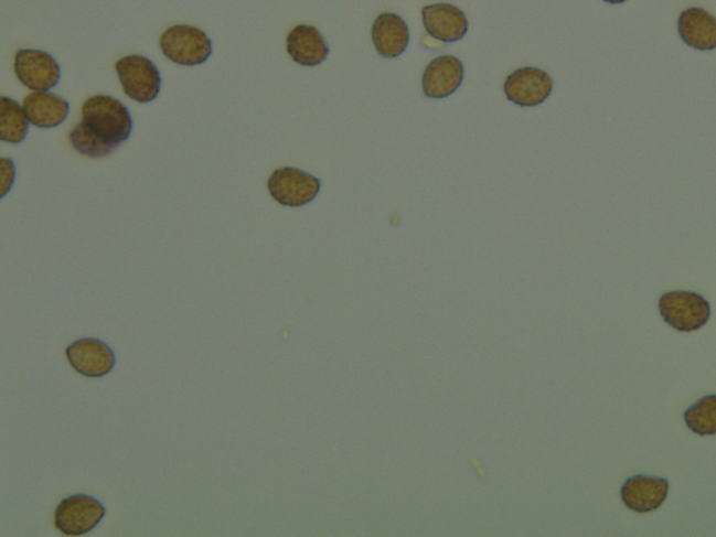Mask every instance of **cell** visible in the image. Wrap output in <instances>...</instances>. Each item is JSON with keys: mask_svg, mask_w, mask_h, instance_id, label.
<instances>
[{"mask_svg": "<svg viewBox=\"0 0 716 537\" xmlns=\"http://www.w3.org/2000/svg\"><path fill=\"white\" fill-rule=\"evenodd\" d=\"M82 114L83 122L111 142H127L132 133V115L121 101L111 96L88 98L83 104Z\"/></svg>", "mask_w": 716, "mask_h": 537, "instance_id": "cell-1", "label": "cell"}, {"mask_svg": "<svg viewBox=\"0 0 716 537\" xmlns=\"http://www.w3.org/2000/svg\"><path fill=\"white\" fill-rule=\"evenodd\" d=\"M160 49L171 62L182 66L205 64L212 56L213 44L205 31L193 25H172L160 36Z\"/></svg>", "mask_w": 716, "mask_h": 537, "instance_id": "cell-2", "label": "cell"}, {"mask_svg": "<svg viewBox=\"0 0 716 537\" xmlns=\"http://www.w3.org/2000/svg\"><path fill=\"white\" fill-rule=\"evenodd\" d=\"M663 321L678 332H694L709 321V302L692 291H669L661 297Z\"/></svg>", "mask_w": 716, "mask_h": 537, "instance_id": "cell-3", "label": "cell"}, {"mask_svg": "<svg viewBox=\"0 0 716 537\" xmlns=\"http://www.w3.org/2000/svg\"><path fill=\"white\" fill-rule=\"evenodd\" d=\"M125 94L133 101H154L161 90V75L157 66L142 55L122 57L115 65Z\"/></svg>", "mask_w": 716, "mask_h": 537, "instance_id": "cell-4", "label": "cell"}, {"mask_svg": "<svg viewBox=\"0 0 716 537\" xmlns=\"http://www.w3.org/2000/svg\"><path fill=\"white\" fill-rule=\"evenodd\" d=\"M106 513V507L90 495H72L57 505L55 526L65 536L86 535L101 523Z\"/></svg>", "mask_w": 716, "mask_h": 537, "instance_id": "cell-5", "label": "cell"}, {"mask_svg": "<svg viewBox=\"0 0 716 537\" xmlns=\"http://www.w3.org/2000/svg\"><path fill=\"white\" fill-rule=\"evenodd\" d=\"M268 190L270 196L280 205L301 207L320 194L321 181L306 171L285 167L270 175Z\"/></svg>", "mask_w": 716, "mask_h": 537, "instance_id": "cell-6", "label": "cell"}, {"mask_svg": "<svg viewBox=\"0 0 716 537\" xmlns=\"http://www.w3.org/2000/svg\"><path fill=\"white\" fill-rule=\"evenodd\" d=\"M14 73L30 90L46 92L61 80V66L49 52L20 50L14 57Z\"/></svg>", "mask_w": 716, "mask_h": 537, "instance_id": "cell-7", "label": "cell"}, {"mask_svg": "<svg viewBox=\"0 0 716 537\" xmlns=\"http://www.w3.org/2000/svg\"><path fill=\"white\" fill-rule=\"evenodd\" d=\"M504 92L506 98L516 106L536 107L551 97L553 79L537 67H521L506 77Z\"/></svg>", "mask_w": 716, "mask_h": 537, "instance_id": "cell-8", "label": "cell"}, {"mask_svg": "<svg viewBox=\"0 0 716 537\" xmlns=\"http://www.w3.org/2000/svg\"><path fill=\"white\" fill-rule=\"evenodd\" d=\"M66 357L76 373L87 378H101L113 372L117 357L107 343L87 337L72 343Z\"/></svg>", "mask_w": 716, "mask_h": 537, "instance_id": "cell-9", "label": "cell"}, {"mask_svg": "<svg viewBox=\"0 0 716 537\" xmlns=\"http://www.w3.org/2000/svg\"><path fill=\"white\" fill-rule=\"evenodd\" d=\"M464 79V67L461 60L452 55L437 56L423 73V93L432 100L452 96Z\"/></svg>", "mask_w": 716, "mask_h": 537, "instance_id": "cell-10", "label": "cell"}, {"mask_svg": "<svg viewBox=\"0 0 716 537\" xmlns=\"http://www.w3.org/2000/svg\"><path fill=\"white\" fill-rule=\"evenodd\" d=\"M421 14L427 33L441 43H457L468 33L467 15L451 3L430 4L423 9Z\"/></svg>", "mask_w": 716, "mask_h": 537, "instance_id": "cell-11", "label": "cell"}, {"mask_svg": "<svg viewBox=\"0 0 716 537\" xmlns=\"http://www.w3.org/2000/svg\"><path fill=\"white\" fill-rule=\"evenodd\" d=\"M669 482L666 479L639 474L629 479L621 488V498L627 508L635 513H651L661 507L667 498Z\"/></svg>", "mask_w": 716, "mask_h": 537, "instance_id": "cell-12", "label": "cell"}, {"mask_svg": "<svg viewBox=\"0 0 716 537\" xmlns=\"http://www.w3.org/2000/svg\"><path fill=\"white\" fill-rule=\"evenodd\" d=\"M371 35H373L376 52L386 60H394V57L405 54L409 46V25L395 13L380 14L375 19Z\"/></svg>", "mask_w": 716, "mask_h": 537, "instance_id": "cell-13", "label": "cell"}, {"mask_svg": "<svg viewBox=\"0 0 716 537\" xmlns=\"http://www.w3.org/2000/svg\"><path fill=\"white\" fill-rule=\"evenodd\" d=\"M287 52L296 64L313 67L328 60L329 45L320 30L300 24L287 35Z\"/></svg>", "mask_w": 716, "mask_h": 537, "instance_id": "cell-14", "label": "cell"}, {"mask_svg": "<svg viewBox=\"0 0 716 537\" xmlns=\"http://www.w3.org/2000/svg\"><path fill=\"white\" fill-rule=\"evenodd\" d=\"M678 35L688 46L698 51L716 50V19L702 8L684 10L678 18Z\"/></svg>", "mask_w": 716, "mask_h": 537, "instance_id": "cell-15", "label": "cell"}, {"mask_svg": "<svg viewBox=\"0 0 716 537\" xmlns=\"http://www.w3.org/2000/svg\"><path fill=\"white\" fill-rule=\"evenodd\" d=\"M23 108L36 128H56L70 115V103L50 92H35L24 98Z\"/></svg>", "mask_w": 716, "mask_h": 537, "instance_id": "cell-16", "label": "cell"}, {"mask_svg": "<svg viewBox=\"0 0 716 537\" xmlns=\"http://www.w3.org/2000/svg\"><path fill=\"white\" fill-rule=\"evenodd\" d=\"M0 139L18 144L28 138L30 119L18 101L2 97L0 100Z\"/></svg>", "mask_w": 716, "mask_h": 537, "instance_id": "cell-17", "label": "cell"}, {"mask_svg": "<svg viewBox=\"0 0 716 537\" xmlns=\"http://www.w3.org/2000/svg\"><path fill=\"white\" fill-rule=\"evenodd\" d=\"M71 144L78 153L86 158L98 159L111 154L118 149V143L101 137L96 130L81 122L70 135Z\"/></svg>", "mask_w": 716, "mask_h": 537, "instance_id": "cell-18", "label": "cell"}, {"mask_svg": "<svg viewBox=\"0 0 716 537\" xmlns=\"http://www.w3.org/2000/svg\"><path fill=\"white\" fill-rule=\"evenodd\" d=\"M684 421L690 430L698 436L716 434V395L699 399L684 414Z\"/></svg>", "mask_w": 716, "mask_h": 537, "instance_id": "cell-19", "label": "cell"}, {"mask_svg": "<svg viewBox=\"0 0 716 537\" xmlns=\"http://www.w3.org/2000/svg\"><path fill=\"white\" fill-rule=\"evenodd\" d=\"M605 2L620 4L627 2V0H605Z\"/></svg>", "mask_w": 716, "mask_h": 537, "instance_id": "cell-20", "label": "cell"}]
</instances>
